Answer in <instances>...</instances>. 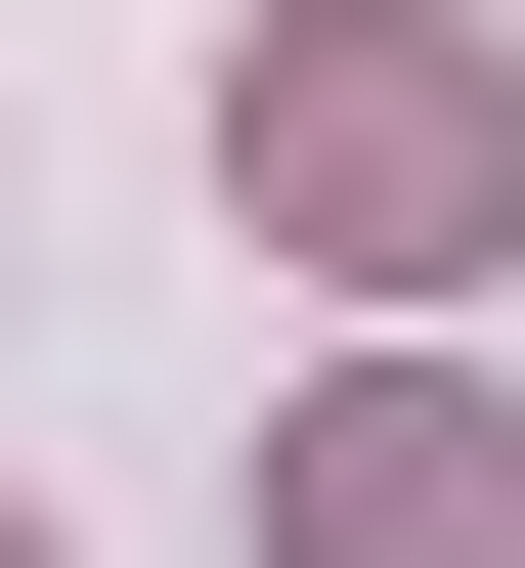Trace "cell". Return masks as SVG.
I'll return each instance as SVG.
<instances>
[{
	"label": "cell",
	"mask_w": 525,
	"mask_h": 568,
	"mask_svg": "<svg viewBox=\"0 0 525 568\" xmlns=\"http://www.w3.org/2000/svg\"><path fill=\"white\" fill-rule=\"evenodd\" d=\"M263 568H525V437H482L438 351H351V394H306V481H263Z\"/></svg>",
	"instance_id": "7a4b0ae2"
},
{
	"label": "cell",
	"mask_w": 525,
	"mask_h": 568,
	"mask_svg": "<svg viewBox=\"0 0 525 568\" xmlns=\"http://www.w3.org/2000/svg\"><path fill=\"white\" fill-rule=\"evenodd\" d=\"M220 175L438 306V263H525V44H482V0H306V44H220Z\"/></svg>",
	"instance_id": "6da1fadb"
}]
</instances>
